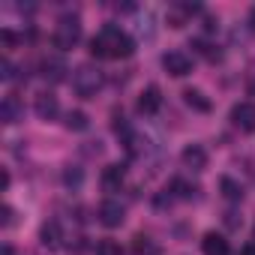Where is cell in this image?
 Masks as SVG:
<instances>
[{"mask_svg": "<svg viewBox=\"0 0 255 255\" xmlns=\"http://www.w3.org/2000/svg\"><path fill=\"white\" fill-rule=\"evenodd\" d=\"M135 51V39L120 30L117 24H105L93 39H90V54L93 57H108V60H120V57H129Z\"/></svg>", "mask_w": 255, "mask_h": 255, "instance_id": "6da1fadb", "label": "cell"}, {"mask_svg": "<svg viewBox=\"0 0 255 255\" xmlns=\"http://www.w3.org/2000/svg\"><path fill=\"white\" fill-rule=\"evenodd\" d=\"M99 87H102V72H99L96 66L84 63V66H78V69L72 72V90H75L81 99H93Z\"/></svg>", "mask_w": 255, "mask_h": 255, "instance_id": "7a4b0ae2", "label": "cell"}, {"mask_svg": "<svg viewBox=\"0 0 255 255\" xmlns=\"http://www.w3.org/2000/svg\"><path fill=\"white\" fill-rule=\"evenodd\" d=\"M78 39H81V21H78V15H63L57 21V27H54V45L60 51H69V48L78 45Z\"/></svg>", "mask_w": 255, "mask_h": 255, "instance_id": "3957f363", "label": "cell"}, {"mask_svg": "<svg viewBox=\"0 0 255 255\" xmlns=\"http://www.w3.org/2000/svg\"><path fill=\"white\" fill-rule=\"evenodd\" d=\"M162 69L174 78H183L192 72V57L183 51H168V54H162Z\"/></svg>", "mask_w": 255, "mask_h": 255, "instance_id": "277c9868", "label": "cell"}, {"mask_svg": "<svg viewBox=\"0 0 255 255\" xmlns=\"http://www.w3.org/2000/svg\"><path fill=\"white\" fill-rule=\"evenodd\" d=\"M96 216H99V222H102L105 228H120V225H123V219H126V210H123V204H120V201L108 198V201H102V204H99Z\"/></svg>", "mask_w": 255, "mask_h": 255, "instance_id": "5b68a950", "label": "cell"}, {"mask_svg": "<svg viewBox=\"0 0 255 255\" xmlns=\"http://www.w3.org/2000/svg\"><path fill=\"white\" fill-rule=\"evenodd\" d=\"M231 123L240 132H255V102H237L231 108Z\"/></svg>", "mask_w": 255, "mask_h": 255, "instance_id": "8992f818", "label": "cell"}, {"mask_svg": "<svg viewBox=\"0 0 255 255\" xmlns=\"http://www.w3.org/2000/svg\"><path fill=\"white\" fill-rule=\"evenodd\" d=\"M159 105H162V90L156 87V84H147L144 90H141V96H138V111L141 114H156L159 111Z\"/></svg>", "mask_w": 255, "mask_h": 255, "instance_id": "52a82bcc", "label": "cell"}, {"mask_svg": "<svg viewBox=\"0 0 255 255\" xmlns=\"http://www.w3.org/2000/svg\"><path fill=\"white\" fill-rule=\"evenodd\" d=\"M21 117H24V105H21V99H18L15 93L3 96V102H0V120H3V123H18Z\"/></svg>", "mask_w": 255, "mask_h": 255, "instance_id": "ba28073f", "label": "cell"}, {"mask_svg": "<svg viewBox=\"0 0 255 255\" xmlns=\"http://www.w3.org/2000/svg\"><path fill=\"white\" fill-rule=\"evenodd\" d=\"M180 159H183V165L192 168V171H204V168H207V150H204L201 144H189V147H183Z\"/></svg>", "mask_w": 255, "mask_h": 255, "instance_id": "9c48e42d", "label": "cell"}, {"mask_svg": "<svg viewBox=\"0 0 255 255\" xmlns=\"http://www.w3.org/2000/svg\"><path fill=\"white\" fill-rule=\"evenodd\" d=\"M33 108H36V117H39V120H54L57 111H60V102H57L54 93H39Z\"/></svg>", "mask_w": 255, "mask_h": 255, "instance_id": "30bf717a", "label": "cell"}, {"mask_svg": "<svg viewBox=\"0 0 255 255\" xmlns=\"http://www.w3.org/2000/svg\"><path fill=\"white\" fill-rule=\"evenodd\" d=\"M201 252H204V255H231V246H228V240H225L222 234L207 231L204 240H201Z\"/></svg>", "mask_w": 255, "mask_h": 255, "instance_id": "8fae6325", "label": "cell"}, {"mask_svg": "<svg viewBox=\"0 0 255 255\" xmlns=\"http://www.w3.org/2000/svg\"><path fill=\"white\" fill-rule=\"evenodd\" d=\"M123 180H126V165H120V162L105 165V171H102V186H105L108 192H117Z\"/></svg>", "mask_w": 255, "mask_h": 255, "instance_id": "7c38bea8", "label": "cell"}, {"mask_svg": "<svg viewBox=\"0 0 255 255\" xmlns=\"http://www.w3.org/2000/svg\"><path fill=\"white\" fill-rule=\"evenodd\" d=\"M39 240H42V246L45 249H57L60 246V222H42V228H39Z\"/></svg>", "mask_w": 255, "mask_h": 255, "instance_id": "4fadbf2b", "label": "cell"}, {"mask_svg": "<svg viewBox=\"0 0 255 255\" xmlns=\"http://www.w3.org/2000/svg\"><path fill=\"white\" fill-rule=\"evenodd\" d=\"M183 99H186V105L189 108H195V111H210V99L201 93V90H183Z\"/></svg>", "mask_w": 255, "mask_h": 255, "instance_id": "5bb4252c", "label": "cell"}, {"mask_svg": "<svg viewBox=\"0 0 255 255\" xmlns=\"http://www.w3.org/2000/svg\"><path fill=\"white\" fill-rule=\"evenodd\" d=\"M63 72H66L63 60H45V63H42V75H45L48 81H63V78H66Z\"/></svg>", "mask_w": 255, "mask_h": 255, "instance_id": "9a60e30c", "label": "cell"}, {"mask_svg": "<svg viewBox=\"0 0 255 255\" xmlns=\"http://www.w3.org/2000/svg\"><path fill=\"white\" fill-rule=\"evenodd\" d=\"M219 186H222V195H225L228 201H243V186H240L237 180L222 177V180H219Z\"/></svg>", "mask_w": 255, "mask_h": 255, "instance_id": "2e32d148", "label": "cell"}, {"mask_svg": "<svg viewBox=\"0 0 255 255\" xmlns=\"http://www.w3.org/2000/svg\"><path fill=\"white\" fill-rule=\"evenodd\" d=\"M87 126H90V120H87L84 111H69V114H66V129H72V132H84Z\"/></svg>", "mask_w": 255, "mask_h": 255, "instance_id": "e0dca14e", "label": "cell"}, {"mask_svg": "<svg viewBox=\"0 0 255 255\" xmlns=\"http://www.w3.org/2000/svg\"><path fill=\"white\" fill-rule=\"evenodd\" d=\"M132 249H135L138 255H159V249L153 246V240H150V237H144V234H135Z\"/></svg>", "mask_w": 255, "mask_h": 255, "instance_id": "ac0fdd59", "label": "cell"}, {"mask_svg": "<svg viewBox=\"0 0 255 255\" xmlns=\"http://www.w3.org/2000/svg\"><path fill=\"white\" fill-rule=\"evenodd\" d=\"M96 255H123V246H120L117 240L105 237V240H99V243H96Z\"/></svg>", "mask_w": 255, "mask_h": 255, "instance_id": "d6986e66", "label": "cell"}, {"mask_svg": "<svg viewBox=\"0 0 255 255\" xmlns=\"http://www.w3.org/2000/svg\"><path fill=\"white\" fill-rule=\"evenodd\" d=\"M168 192H174L177 198H192V192H195V189H192V186H189L186 180H180V177H174V180L168 183Z\"/></svg>", "mask_w": 255, "mask_h": 255, "instance_id": "ffe728a7", "label": "cell"}, {"mask_svg": "<svg viewBox=\"0 0 255 255\" xmlns=\"http://www.w3.org/2000/svg\"><path fill=\"white\" fill-rule=\"evenodd\" d=\"M81 180H84V171L81 168H66L63 171V183L66 186H81Z\"/></svg>", "mask_w": 255, "mask_h": 255, "instance_id": "44dd1931", "label": "cell"}, {"mask_svg": "<svg viewBox=\"0 0 255 255\" xmlns=\"http://www.w3.org/2000/svg\"><path fill=\"white\" fill-rule=\"evenodd\" d=\"M192 48H195L198 54H204V57H210V60H219V51H213V45H207L204 39H195V42H192Z\"/></svg>", "mask_w": 255, "mask_h": 255, "instance_id": "7402d4cb", "label": "cell"}, {"mask_svg": "<svg viewBox=\"0 0 255 255\" xmlns=\"http://www.w3.org/2000/svg\"><path fill=\"white\" fill-rule=\"evenodd\" d=\"M0 78H3V81H12L15 78V66L3 57V63H0Z\"/></svg>", "mask_w": 255, "mask_h": 255, "instance_id": "603a6c76", "label": "cell"}, {"mask_svg": "<svg viewBox=\"0 0 255 255\" xmlns=\"http://www.w3.org/2000/svg\"><path fill=\"white\" fill-rule=\"evenodd\" d=\"M0 42H3L6 48H15V45H18V36H15L12 30H0Z\"/></svg>", "mask_w": 255, "mask_h": 255, "instance_id": "cb8c5ba5", "label": "cell"}, {"mask_svg": "<svg viewBox=\"0 0 255 255\" xmlns=\"http://www.w3.org/2000/svg\"><path fill=\"white\" fill-rule=\"evenodd\" d=\"M12 225V207H3V228Z\"/></svg>", "mask_w": 255, "mask_h": 255, "instance_id": "d4e9b609", "label": "cell"}, {"mask_svg": "<svg viewBox=\"0 0 255 255\" xmlns=\"http://www.w3.org/2000/svg\"><path fill=\"white\" fill-rule=\"evenodd\" d=\"M240 255H255V243H246V246L240 249Z\"/></svg>", "mask_w": 255, "mask_h": 255, "instance_id": "484cf974", "label": "cell"}, {"mask_svg": "<svg viewBox=\"0 0 255 255\" xmlns=\"http://www.w3.org/2000/svg\"><path fill=\"white\" fill-rule=\"evenodd\" d=\"M249 27H252V30H255V6H252V9H249Z\"/></svg>", "mask_w": 255, "mask_h": 255, "instance_id": "4316f807", "label": "cell"}]
</instances>
